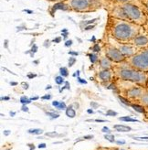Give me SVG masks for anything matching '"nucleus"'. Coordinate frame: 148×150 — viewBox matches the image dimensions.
<instances>
[{
  "label": "nucleus",
  "instance_id": "nucleus-1",
  "mask_svg": "<svg viewBox=\"0 0 148 150\" xmlns=\"http://www.w3.org/2000/svg\"><path fill=\"white\" fill-rule=\"evenodd\" d=\"M143 27L131 21L116 18L109 16L106 25V32L113 40L122 43H131L135 38L141 33Z\"/></svg>",
  "mask_w": 148,
  "mask_h": 150
},
{
  "label": "nucleus",
  "instance_id": "nucleus-2",
  "mask_svg": "<svg viewBox=\"0 0 148 150\" xmlns=\"http://www.w3.org/2000/svg\"><path fill=\"white\" fill-rule=\"evenodd\" d=\"M114 5L111 7L109 16L123 20L131 21L144 27L147 21V15L143 8V6L135 3L120 4L113 2Z\"/></svg>",
  "mask_w": 148,
  "mask_h": 150
},
{
  "label": "nucleus",
  "instance_id": "nucleus-3",
  "mask_svg": "<svg viewBox=\"0 0 148 150\" xmlns=\"http://www.w3.org/2000/svg\"><path fill=\"white\" fill-rule=\"evenodd\" d=\"M113 70L116 77L124 81H128L132 84H137L145 88L148 85V73L132 68L124 62L115 64Z\"/></svg>",
  "mask_w": 148,
  "mask_h": 150
},
{
  "label": "nucleus",
  "instance_id": "nucleus-4",
  "mask_svg": "<svg viewBox=\"0 0 148 150\" xmlns=\"http://www.w3.org/2000/svg\"><path fill=\"white\" fill-rule=\"evenodd\" d=\"M69 10L80 13L94 12L103 6V0H67Z\"/></svg>",
  "mask_w": 148,
  "mask_h": 150
},
{
  "label": "nucleus",
  "instance_id": "nucleus-5",
  "mask_svg": "<svg viewBox=\"0 0 148 150\" xmlns=\"http://www.w3.org/2000/svg\"><path fill=\"white\" fill-rule=\"evenodd\" d=\"M127 65L144 72H148V48L140 50L137 53L124 62Z\"/></svg>",
  "mask_w": 148,
  "mask_h": 150
},
{
  "label": "nucleus",
  "instance_id": "nucleus-6",
  "mask_svg": "<svg viewBox=\"0 0 148 150\" xmlns=\"http://www.w3.org/2000/svg\"><path fill=\"white\" fill-rule=\"evenodd\" d=\"M103 49H104V55L113 63L118 64L126 61V57L112 43H106Z\"/></svg>",
  "mask_w": 148,
  "mask_h": 150
},
{
  "label": "nucleus",
  "instance_id": "nucleus-7",
  "mask_svg": "<svg viewBox=\"0 0 148 150\" xmlns=\"http://www.w3.org/2000/svg\"><path fill=\"white\" fill-rule=\"evenodd\" d=\"M112 44L114 45V46L119 50L125 57H126V59L135 55L140 50L132 43H122V42H118V41L114 40V42Z\"/></svg>",
  "mask_w": 148,
  "mask_h": 150
},
{
  "label": "nucleus",
  "instance_id": "nucleus-8",
  "mask_svg": "<svg viewBox=\"0 0 148 150\" xmlns=\"http://www.w3.org/2000/svg\"><path fill=\"white\" fill-rule=\"evenodd\" d=\"M146 88L140 86L137 84H134L131 88L127 89L125 92V96L128 100H138L140 101L141 97L144 95V93L146 92Z\"/></svg>",
  "mask_w": 148,
  "mask_h": 150
},
{
  "label": "nucleus",
  "instance_id": "nucleus-9",
  "mask_svg": "<svg viewBox=\"0 0 148 150\" xmlns=\"http://www.w3.org/2000/svg\"><path fill=\"white\" fill-rule=\"evenodd\" d=\"M131 43L132 45H135V46L139 50H144V49L148 48V35L145 33L144 28L141 31V33L138 34L135 39L132 40V41Z\"/></svg>",
  "mask_w": 148,
  "mask_h": 150
},
{
  "label": "nucleus",
  "instance_id": "nucleus-10",
  "mask_svg": "<svg viewBox=\"0 0 148 150\" xmlns=\"http://www.w3.org/2000/svg\"><path fill=\"white\" fill-rule=\"evenodd\" d=\"M114 75V71L113 69H101L98 72V78L102 82H109L112 80L113 76Z\"/></svg>",
  "mask_w": 148,
  "mask_h": 150
},
{
  "label": "nucleus",
  "instance_id": "nucleus-11",
  "mask_svg": "<svg viewBox=\"0 0 148 150\" xmlns=\"http://www.w3.org/2000/svg\"><path fill=\"white\" fill-rule=\"evenodd\" d=\"M99 65L101 69H113L115 63H113L111 59H109L105 55H103V56L100 57Z\"/></svg>",
  "mask_w": 148,
  "mask_h": 150
},
{
  "label": "nucleus",
  "instance_id": "nucleus-12",
  "mask_svg": "<svg viewBox=\"0 0 148 150\" xmlns=\"http://www.w3.org/2000/svg\"><path fill=\"white\" fill-rule=\"evenodd\" d=\"M113 129L116 130L117 132H129L132 130L131 127L127 125H114Z\"/></svg>",
  "mask_w": 148,
  "mask_h": 150
},
{
  "label": "nucleus",
  "instance_id": "nucleus-13",
  "mask_svg": "<svg viewBox=\"0 0 148 150\" xmlns=\"http://www.w3.org/2000/svg\"><path fill=\"white\" fill-rule=\"evenodd\" d=\"M131 107L134 109L135 111H136L137 112H140V114H144L145 112V107L142 104H139V103H132L131 104Z\"/></svg>",
  "mask_w": 148,
  "mask_h": 150
},
{
  "label": "nucleus",
  "instance_id": "nucleus-14",
  "mask_svg": "<svg viewBox=\"0 0 148 150\" xmlns=\"http://www.w3.org/2000/svg\"><path fill=\"white\" fill-rule=\"evenodd\" d=\"M66 115L70 118H74L76 116V111L73 109L72 105L67 107V109H66Z\"/></svg>",
  "mask_w": 148,
  "mask_h": 150
},
{
  "label": "nucleus",
  "instance_id": "nucleus-15",
  "mask_svg": "<svg viewBox=\"0 0 148 150\" xmlns=\"http://www.w3.org/2000/svg\"><path fill=\"white\" fill-rule=\"evenodd\" d=\"M139 102L141 103V104H144V106H148V91L147 90L144 93V95L141 97V99H140Z\"/></svg>",
  "mask_w": 148,
  "mask_h": 150
},
{
  "label": "nucleus",
  "instance_id": "nucleus-16",
  "mask_svg": "<svg viewBox=\"0 0 148 150\" xmlns=\"http://www.w3.org/2000/svg\"><path fill=\"white\" fill-rule=\"evenodd\" d=\"M113 2H116V3H120V4H124V3H135V4H138V5H141L142 6V3L140 0H113Z\"/></svg>",
  "mask_w": 148,
  "mask_h": 150
},
{
  "label": "nucleus",
  "instance_id": "nucleus-17",
  "mask_svg": "<svg viewBox=\"0 0 148 150\" xmlns=\"http://www.w3.org/2000/svg\"><path fill=\"white\" fill-rule=\"evenodd\" d=\"M46 137H51V138H54V137H63L64 134H60L57 132H48L45 134Z\"/></svg>",
  "mask_w": 148,
  "mask_h": 150
},
{
  "label": "nucleus",
  "instance_id": "nucleus-18",
  "mask_svg": "<svg viewBox=\"0 0 148 150\" xmlns=\"http://www.w3.org/2000/svg\"><path fill=\"white\" fill-rule=\"evenodd\" d=\"M27 133L28 134H35V136H39V134H43V130L42 129H37V128H35V129H29L28 131H27Z\"/></svg>",
  "mask_w": 148,
  "mask_h": 150
},
{
  "label": "nucleus",
  "instance_id": "nucleus-19",
  "mask_svg": "<svg viewBox=\"0 0 148 150\" xmlns=\"http://www.w3.org/2000/svg\"><path fill=\"white\" fill-rule=\"evenodd\" d=\"M120 121H123V122H138V120L136 119H132L129 116H121L119 118Z\"/></svg>",
  "mask_w": 148,
  "mask_h": 150
},
{
  "label": "nucleus",
  "instance_id": "nucleus-20",
  "mask_svg": "<svg viewBox=\"0 0 148 150\" xmlns=\"http://www.w3.org/2000/svg\"><path fill=\"white\" fill-rule=\"evenodd\" d=\"M55 81H56V83L58 85H61L64 83V77H62L61 75H58V76L55 77Z\"/></svg>",
  "mask_w": 148,
  "mask_h": 150
},
{
  "label": "nucleus",
  "instance_id": "nucleus-21",
  "mask_svg": "<svg viewBox=\"0 0 148 150\" xmlns=\"http://www.w3.org/2000/svg\"><path fill=\"white\" fill-rule=\"evenodd\" d=\"M19 102H20L22 104H25V105H27V104L30 103V102H31V99H28L27 96H22V97H20Z\"/></svg>",
  "mask_w": 148,
  "mask_h": 150
},
{
  "label": "nucleus",
  "instance_id": "nucleus-22",
  "mask_svg": "<svg viewBox=\"0 0 148 150\" xmlns=\"http://www.w3.org/2000/svg\"><path fill=\"white\" fill-rule=\"evenodd\" d=\"M104 138L111 142V143H115V138H114V136L113 134H104Z\"/></svg>",
  "mask_w": 148,
  "mask_h": 150
},
{
  "label": "nucleus",
  "instance_id": "nucleus-23",
  "mask_svg": "<svg viewBox=\"0 0 148 150\" xmlns=\"http://www.w3.org/2000/svg\"><path fill=\"white\" fill-rule=\"evenodd\" d=\"M60 73L62 77H68L69 76V71L67 68H65V67H62V68L60 69Z\"/></svg>",
  "mask_w": 148,
  "mask_h": 150
},
{
  "label": "nucleus",
  "instance_id": "nucleus-24",
  "mask_svg": "<svg viewBox=\"0 0 148 150\" xmlns=\"http://www.w3.org/2000/svg\"><path fill=\"white\" fill-rule=\"evenodd\" d=\"M118 98H119V100L123 103V104H125V105H127V106H131V104H132V103L126 98L125 99L124 97H122V96H118Z\"/></svg>",
  "mask_w": 148,
  "mask_h": 150
},
{
  "label": "nucleus",
  "instance_id": "nucleus-25",
  "mask_svg": "<svg viewBox=\"0 0 148 150\" xmlns=\"http://www.w3.org/2000/svg\"><path fill=\"white\" fill-rule=\"evenodd\" d=\"M140 1H141V3H142L144 10L145 11L146 15L148 16V0H140Z\"/></svg>",
  "mask_w": 148,
  "mask_h": 150
},
{
  "label": "nucleus",
  "instance_id": "nucleus-26",
  "mask_svg": "<svg viewBox=\"0 0 148 150\" xmlns=\"http://www.w3.org/2000/svg\"><path fill=\"white\" fill-rule=\"evenodd\" d=\"M47 115H49L51 117V119H56L58 117H60V114H56V112H46Z\"/></svg>",
  "mask_w": 148,
  "mask_h": 150
},
{
  "label": "nucleus",
  "instance_id": "nucleus-27",
  "mask_svg": "<svg viewBox=\"0 0 148 150\" xmlns=\"http://www.w3.org/2000/svg\"><path fill=\"white\" fill-rule=\"evenodd\" d=\"M90 56V59H91V62H92V63H94V62H96L98 61V56L96 55L95 53H92V54H90L89 55Z\"/></svg>",
  "mask_w": 148,
  "mask_h": 150
},
{
  "label": "nucleus",
  "instance_id": "nucleus-28",
  "mask_svg": "<svg viewBox=\"0 0 148 150\" xmlns=\"http://www.w3.org/2000/svg\"><path fill=\"white\" fill-rule=\"evenodd\" d=\"M117 115H118V112L113 110H107V112H106V115L108 116H116Z\"/></svg>",
  "mask_w": 148,
  "mask_h": 150
},
{
  "label": "nucleus",
  "instance_id": "nucleus-29",
  "mask_svg": "<svg viewBox=\"0 0 148 150\" xmlns=\"http://www.w3.org/2000/svg\"><path fill=\"white\" fill-rule=\"evenodd\" d=\"M57 109L58 110H64V109L66 110V109H67V105H66V103L64 102H61Z\"/></svg>",
  "mask_w": 148,
  "mask_h": 150
},
{
  "label": "nucleus",
  "instance_id": "nucleus-30",
  "mask_svg": "<svg viewBox=\"0 0 148 150\" xmlns=\"http://www.w3.org/2000/svg\"><path fill=\"white\" fill-rule=\"evenodd\" d=\"M69 67H71L74 63L76 62V59H75V58H70V59H69Z\"/></svg>",
  "mask_w": 148,
  "mask_h": 150
},
{
  "label": "nucleus",
  "instance_id": "nucleus-31",
  "mask_svg": "<svg viewBox=\"0 0 148 150\" xmlns=\"http://www.w3.org/2000/svg\"><path fill=\"white\" fill-rule=\"evenodd\" d=\"M27 78L28 79H33V78H35V77H37V74H35V73H33V72H29L27 75Z\"/></svg>",
  "mask_w": 148,
  "mask_h": 150
},
{
  "label": "nucleus",
  "instance_id": "nucleus-32",
  "mask_svg": "<svg viewBox=\"0 0 148 150\" xmlns=\"http://www.w3.org/2000/svg\"><path fill=\"white\" fill-rule=\"evenodd\" d=\"M143 28H144V29L145 33L148 35V16H147V21H146V23H145V25H144Z\"/></svg>",
  "mask_w": 148,
  "mask_h": 150
},
{
  "label": "nucleus",
  "instance_id": "nucleus-33",
  "mask_svg": "<svg viewBox=\"0 0 148 150\" xmlns=\"http://www.w3.org/2000/svg\"><path fill=\"white\" fill-rule=\"evenodd\" d=\"M101 132H103V133H108V134H111V130L108 128V127L107 126H104V127H103V128L101 129Z\"/></svg>",
  "mask_w": 148,
  "mask_h": 150
},
{
  "label": "nucleus",
  "instance_id": "nucleus-34",
  "mask_svg": "<svg viewBox=\"0 0 148 150\" xmlns=\"http://www.w3.org/2000/svg\"><path fill=\"white\" fill-rule=\"evenodd\" d=\"M91 105H92V109L93 108H95V109H97L100 105H99V104L97 103H95V102H92L91 103Z\"/></svg>",
  "mask_w": 148,
  "mask_h": 150
},
{
  "label": "nucleus",
  "instance_id": "nucleus-35",
  "mask_svg": "<svg viewBox=\"0 0 148 150\" xmlns=\"http://www.w3.org/2000/svg\"><path fill=\"white\" fill-rule=\"evenodd\" d=\"M21 85H22V87L24 88V90H27V89H28V87H29V85L27 83V82H25V81L21 82Z\"/></svg>",
  "mask_w": 148,
  "mask_h": 150
},
{
  "label": "nucleus",
  "instance_id": "nucleus-36",
  "mask_svg": "<svg viewBox=\"0 0 148 150\" xmlns=\"http://www.w3.org/2000/svg\"><path fill=\"white\" fill-rule=\"evenodd\" d=\"M51 98V95L50 94H46V95H44L41 97V99L42 100H49Z\"/></svg>",
  "mask_w": 148,
  "mask_h": 150
},
{
  "label": "nucleus",
  "instance_id": "nucleus-37",
  "mask_svg": "<svg viewBox=\"0 0 148 150\" xmlns=\"http://www.w3.org/2000/svg\"><path fill=\"white\" fill-rule=\"evenodd\" d=\"M115 143L117 145H124L125 144V141L124 140H117V141H115Z\"/></svg>",
  "mask_w": 148,
  "mask_h": 150
},
{
  "label": "nucleus",
  "instance_id": "nucleus-38",
  "mask_svg": "<svg viewBox=\"0 0 148 150\" xmlns=\"http://www.w3.org/2000/svg\"><path fill=\"white\" fill-rule=\"evenodd\" d=\"M60 103H61V102H58V101H53V102H52V105H53L54 107L58 108V104H60Z\"/></svg>",
  "mask_w": 148,
  "mask_h": 150
},
{
  "label": "nucleus",
  "instance_id": "nucleus-39",
  "mask_svg": "<svg viewBox=\"0 0 148 150\" xmlns=\"http://www.w3.org/2000/svg\"><path fill=\"white\" fill-rule=\"evenodd\" d=\"M21 110L23 111V112H28V108H27V105H25V104H23V105H22Z\"/></svg>",
  "mask_w": 148,
  "mask_h": 150
},
{
  "label": "nucleus",
  "instance_id": "nucleus-40",
  "mask_svg": "<svg viewBox=\"0 0 148 150\" xmlns=\"http://www.w3.org/2000/svg\"><path fill=\"white\" fill-rule=\"evenodd\" d=\"M78 81L80 82V83H87V81H85V80H83V79H81V78H80V77H78Z\"/></svg>",
  "mask_w": 148,
  "mask_h": 150
},
{
  "label": "nucleus",
  "instance_id": "nucleus-41",
  "mask_svg": "<svg viewBox=\"0 0 148 150\" xmlns=\"http://www.w3.org/2000/svg\"><path fill=\"white\" fill-rule=\"evenodd\" d=\"M46 146H47V145H46L45 143H42V144H39L38 147H39V148H45Z\"/></svg>",
  "mask_w": 148,
  "mask_h": 150
},
{
  "label": "nucleus",
  "instance_id": "nucleus-42",
  "mask_svg": "<svg viewBox=\"0 0 148 150\" xmlns=\"http://www.w3.org/2000/svg\"><path fill=\"white\" fill-rule=\"evenodd\" d=\"M95 122H98V123H104V122H108L107 120H101V119H96Z\"/></svg>",
  "mask_w": 148,
  "mask_h": 150
},
{
  "label": "nucleus",
  "instance_id": "nucleus-43",
  "mask_svg": "<svg viewBox=\"0 0 148 150\" xmlns=\"http://www.w3.org/2000/svg\"><path fill=\"white\" fill-rule=\"evenodd\" d=\"M9 99H10V98H9L8 96H2V97H1V101H4V100H5V101H7V100H9Z\"/></svg>",
  "mask_w": 148,
  "mask_h": 150
},
{
  "label": "nucleus",
  "instance_id": "nucleus-44",
  "mask_svg": "<svg viewBox=\"0 0 148 150\" xmlns=\"http://www.w3.org/2000/svg\"><path fill=\"white\" fill-rule=\"evenodd\" d=\"M93 138V136H86L84 137H82L83 140H86V139H92Z\"/></svg>",
  "mask_w": 148,
  "mask_h": 150
},
{
  "label": "nucleus",
  "instance_id": "nucleus-45",
  "mask_svg": "<svg viewBox=\"0 0 148 150\" xmlns=\"http://www.w3.org/2000/svg\"><path fill=\"white\" fill-rule=\"evenodd\" d=\"M49 1H51V2H65L67 1V0H49Z\"/></svg>",
  "mask_w": 148,
  "mask_h": 150
},
{
  "label": "nucleus",
  "instance_id": "nucleus-46",
  "mask_svg": "<svg viewBox=\"0 0 148 150\" xmlns=\"http://www.w3.org/2000/svg\"><path fill=\"white\" fill-rule=\"evenodd\" d=\"M87 112H88V114H94V111H93V109H88L87 110Z\"/></svg>",
  "mask_w": 148,
  "mask_h": 150
},
{
  "label": "nucleus",
  "instance_id": "nucleus-47",
  "mask_svg": "<svg viewBox=\"0 0 148 150\" xmlns=\"http://www.w3.org/2000/svg\"><path fill=\"white\" fill-rule=\"evenodd\" d=\"M9 134H10V130H5L4 131V134H5V136H8Z\"/></svg>",
  "mask_w": 148,
  "mask_h": 150
},
{
  "label": "nucleus",
  "instance_id": "nucleus-48",
  "mask_svg": "<svg viewBox=\"0 0 148 150\" xmlns=\"http://www.w3.org/2000/svg\"><path fill=\"white\" fill-rule=\"evenodd\" d=\"M71 44H72V41H71V40H69V41L66 42V44H65V45H66V46H67V47H69L70 45H71Z\"/></svg>",
  "mask_w": 148,
  "mask_h": 150
},
{
  "label": "nucleus",
  "instance_id": "nucleus-49",
  "mask_svg": "<svg viewBox=\"0 0 148 150\" xmlns=\"http://www.w3.org/2000/svg\"><path fill=\"white\" fill-rule=\"evenodd\" d=\"M10 85H12V86H16V85H18V82H17V81H11V82H10Z\"/></svg>",
  "mask_w": 148,
  "mask_h": 150
},
{
  "label": "nucleus",
  "instance_id": "nucleus-50",
  "mask_svg": "<svg viewBox=\"0 0 148 150\" xmlns=\"http://www.w3.org/2000/svg\"><path fill=\"white\" fill-rule=\"evenodd\" d=\"M30 99H31V101H36V100L39 99V96H35V97H32V98H30Z\"/></svg>",
  "mask_w": 148,
  "mask_h": 150
},
{
  "label": "nucleus",
  "instance_id": "nucleus-51",
  "mask_svg": "<svg viewBox=\"0 0 148 150\" xmlns=\"http://www.w3.org/2000/svg\"><path fill=\"white\" fill-rule=\"evenodd\" d=\"M97 46H98V45H95V48H94V51H96V52L100 51V48H98Z\"/></svg>",
  "mask_w": 148,
  "mask_h": 150
},
{
  "label": "nucleus",
  "instance_id": "nucleus-52",
  "mask_svg": "<svg viewBox=\"0 0 148 150\" xmlns=\"http://www.w3.org/2000/svg\"><path fill=\"white\" fill-rule=\"evenodd\" d=\"M135 139H142V140H148V137H134Z\"/></svg>",
  "mask_w": 148,
  "mask_h": 150
},
{
  "label": "nucleus",
  "instance_id": "nucleus-53",
  "mask_svg": "<svg viewBox=\"0 0 148 150\" xmlns=\"http://www.w3.org/2000/svg\"><path fill=\"white\" fill-rule=\"evenodd\" d=\"M27 146H30V149H29V150H33V149H35V146H34V145H31V144H28Z\"/></svg>",
  "mask_w": 148,
  "mask_h": 150
},
{
  "label": "nucleus",
  "instance_id": "nucleus-54",
  "mask_svg": "<svg viewBox=\"0 0 148 150\" xmlns=\"http://www.w3.org/2000/svg\"><path fill=\"white\" fill-rule=\"evenodd\" d=\"M54 41L55 42H60L61 41V38H57V40H55Z\"/></svg>",
  "mask_w": 148,
  "mask_h": 150
},
{
  "label": "nucleus",
  "instance_id": "nucleus-55",
  "mask_svg": "<svg viewBox=\"0 0 148 150\" xmlns=\"http://www.w3.org/2000/svg\"><path fill=\"white\" fill-rule=\"evenodd\" d=\"M15 115H16V112H10V115L11 116H15Z\"/></svg>",
  "mask_w": 148,
  "mask_h": 150
},
{
  "label": "nucleus",
  "instance_id": "nucleus-56",
  "mask_svg": "<svg viewBox=\"0 0 148 150\" xmlns=\"http://www.w3.org/2000/svg\"><path fill=\"white\" fill-rule=\"evenodd\" d=\"M49 89H51V85H48V86L46 87V90H49Z\"/></svg>",
  "mask_w": 148,
  "mask_h": 150
},
{
  "label": "nucleus",
  "instance_id": "nucleus-57",
  "mask_svg": "<svg viewBox=\"0 0 148 150\" xmlns=\"http://www.w3.org/2000/svg\"><path fill=\"white\" fill-rule=\"evenodd\" d=\"M70 54H75V55H78L77 52H70Z\"/></svg>",
  "mask_w": 148,
  "mask_h": 150
},
{
  "label": "nucleus",
  "instance_id": "nucleus-58",
  "mask_svg": "<svg viewBox=\"0 0 148 150\" xmlns=\"http://www.w3.org/2000/svg\"><path fill=\"white\" fill-rule=\"evenodd\" d=\"M119 150H125V149H119Z\"/></svg>",
  "mask_w": 148,
  "mask_h": 150
},
{
  "label": "nucleus",
  "instance_id": "nucleus-59",
  "mask_svg": "<svg viewBox=\"0 0 148 150\" xmlns=\"http://www.w3.org/2000/svg\"><path fill=\"white\" fill-rule=\"evenodd\" d=\"M110 1H113V0H110Z\"/></svg>",
  "mask_w": 148,
  "mask_h": 150
},
{
  "label": "nucleus",
  "instance_id": "nucleus-60",
  "mask_svg": "<svg viewBox=\"0 0 148 150\" xmlns=\"http://www.w3.org/2000/svg\"><path fill=\"white\" fill-rule=\"evenodd\" d=\"M147 73H148V72H147Z\"/></svg>",
  "mask_w": 148,
  "mask_h": 150
}]
</instances>
